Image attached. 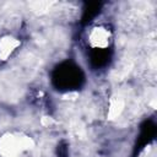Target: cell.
<instances>
[{
  "mask_svg": "<svg viewBox=\"0 0 157 157\" xmlns=\"http://www.w3.org/2000/svg\"><path fill=\"white\" fill-rule=\"evenodd\" d=\"M34 146L32 137L22 134H5L0 139V155L2 157H20Z\"/></svg>",
  "mask_w": 157,
  "mask_h": 157,
  "instance_id": "6da1fadb",
  "label": "cell"
},
{
  "mask_svg": "<svg viewBox=\"0 0 157 157\" xmlns=\"http://www.w3.org/2000/svg\"><path fill=\"white\" fill-rule=\"evenodd\" d=\"M112 33L108 27L98 25L90 29L87 36L88 45L93 49H107L110 45Z\"/></svg>",
  "mask_w": 157,
  "mask_h": 157,
  "instance_id": "7a4b0ae2",
  "label": "cell"
},
{
  "mask_svg": "<svg viewBox=\"0 0 157 157\" xmlns=\"http://www.w3.org/2000/svg\"><path fill=\"white\" fill-rule=\"evenodd\" d=\"M21 40L12 36V34H5L0 38V61L7 60L20 47Z\"/></svg>",
  "mask_w": 157,
  "mask_h": 157,
  "instance_id": "3957f363",
  "label": "cell"
},
{
  "mask_svg": "<svg viewBox=\"0 0 157 157\" xmlns=\"http://www.w3.org/2000/svg\"><path fill=\"white\" fill-rule=\"evenodd\" d=\"M124 107H125L124 99L119 96H113L109 99V104H108V113H107L108 119H117L123 113Z\"/></svg>",
  "mask_w": 157,
  "mask_h": 157,
  "instance_id": "277c9868",
  "label": "cell"
},
{
  "mask_svg": "<svg viewBox=\"0 0 157 157\" xmlns=\"http://www.w3.org/2000/svg\"><path fill=\"white\" fill-rule=\"evenodd\" d=\"M140 157H156V151H155L153 145L147 146V148H145V150L141 152Z\"/></svg>",
  "mask_w": 157,
  "mask_h": 157,
  "instance_id": "5b68a950",
  "label": "cell"
},
{
  "mask_svg": "<svg viewBox=\"0 0 157 157\" xmlns=\"http://www.w3.org/2000/svg\"><path fill=\"white\" fill-rule=\"evenodd\" d=\"M50 123H52V119H49L48 117H44V118L42 119V124H43V125H49Z\"/></svg>",
  "mask_w": 157,
  "mask_h": 157,
  "instance_id": "8992f818",
  "label": "cell"
}]
</instances>
